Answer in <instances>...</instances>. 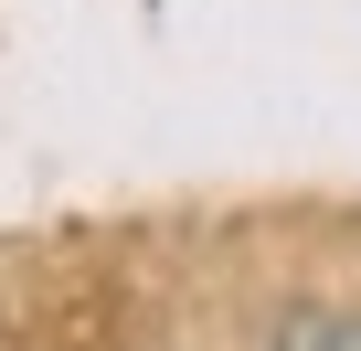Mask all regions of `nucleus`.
<instances>
[{
    "label": "nucleus",
    "mask_w": 361,
    "mask_h": 351,
    "mask_svg": "<svg viewBox=\"0 0 361 351\" xmlns=\"http://www.w3.org/2000/svg\"><path fill=\"white\" fill-rule=\"evenodd\" d=\"M266 351H361V309L308 298V309H287V319L266 330Z\"/></svg>",
    "instance_id": "obj_1"
}]
</instances>
